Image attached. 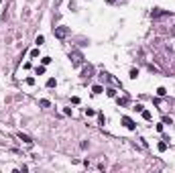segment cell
Here are the masks:
<instances>
[{
  "mask_svg": "<svg viewBox=\"0 0 175 173\" xmlns=\"http://www.w3.org/2000/svg\"><path fill=\"white\" fill-rule=\"evenodd\" d=\"M69 59H71V65H73V67H79V65L84 63V55H82L79 51H71V53H69Z\"/></svg>",
  "mask_w": 175,
  "mask_h": 173,
  "instance_id": "6da1fadb",
  "label": "cell"
},
{
  "mask_svg": "<svg viewBox=\"0 0 175 173\" xmlns=\"http://www.w3.org/2000/svg\"><path fill=\"white\" fill-rule=\"evenodd\" d=\"M53 35L57 37V39H65V37L69 35V27H55Z\"/></svg>",
  "mask_w": 175,
  "mask_h": 173,
  "instance_id": "7a4b0ae2",
  "label": "cell"
},
{
  "mask_svg": "<svg viewBox=\"0 0 175 173\" xmlns=\"http://www.w3.org/2000/svg\"><path fill=\"white\" fill-rule=\"evenodd\" d=\"M122 124L126 126L128 130H134V128H137V124H134V120H132V118H128V116H122Z\"/></svg>",
  "mask_w": 175,
  "mask_h": 173,
  "instance_id": "3957f363",
  "label": "cell"
},
{
  "mask_svg": "<svg viewBox=\"0 0 175 173\" xmlns=\"http://www.w3.org/2000/svg\"><path fill=\"white\" fill-rule=\"evenodd\" d=\"M169 12H163L161 8H153V12H151V16L153 18H159V16H167Z\"/></svg>",
  "mask_w": 175,
  "mask_h": 173,
  "instance_id": "277c9868",
  "label": "cell"
},
{
  "mask_svg": "<svg viewBox=\"0 0 175 173\" xmlns=\"http://www.w3.org/2000/svg\"><path fill=\"white\" fill-rule=\"evenodd\" d=\"M92 73H94V67L92 65H86L84 67V78H92Z\"/></svg>",
  "mask_w": 175,
  "mask_h": 173,
  "instance_id": "5b68a950",
  "label": "cell"
},
{
  "mask_svg": "<svg viewBox=\"0 0 175 173\" xmlns=\"http://www.w3.org/2000/svg\"><path fill=\"white\" fill-rule=\"evenodd\" d=\"M18 139H21L23 143H27V145H31V143H33V141H31V136H29V134H23V133H18Z\"/></svg>",
  "mask_w": 175,
  "mask_h": 173,
  "instance_id": "8992f818",
  "label": "cell"
},
{
  "mask_svg": "<svg viewBox=\"0 0 175 173\" xmlns=\"http://www.w3.org/2000/svg\"><path fill=\"white\" fill-rule=\"evenodd\" d=\"M157 149H159L161 153H165V151H167V143H165V141H161L159 145H157Z\"/></svg>",
  "mask_w": 175,
  "mask_h": 173,
  "instance_id": "52a82bcc",
  "label": "cell"
},
{
  "mask_svg": "<svg viewBox=\"0 0 175 173\" xmlns=\"http://www.w3.org/2000/svg\"><path fill=\"white\" fill-rule=\"evenodd\" d=\"M55 86H57V79H55V78L47 79V88H55Z\"/></svg>",
  "mask_w": 175,
  "mask_h": 173,
  "instance_id": "ba28073f",
  "label": "cell"
},
{
  "mask_svg": "<svg viewBox=\"0 0 175 173\" xmlns=\"http://www.w3.org/2000/svg\"><path fill=\"white\" fill-rule=\"evenodd\" d=\"M102 92H104V88H102V86H94V88H92V94H102Z\"/></svg>",
  "mask_w": 175,
  "mask_h": 173,
  "instance_id": "9c48e42d",
  "label": "cell"
},
{
  "mask_svg": "<svg viewBox=\"0 0 175 173\" xmlns=\"http://www.w3.org/2000/svg\"><path fill=\"white\" fill-rule=\"evenodd\" d=\"M128 104V96H124V98H118V106H126Z\"/></svg>",
  "mask_w": 175,
  "mask_h": 173,
  "instance_id": "30bf717a",
  "label": "cell"
},
{
  "mask_svg": "<svg viewBox=\"0 0 175 173\" xmlns=\"http://www.w3.org/2000/svg\"><path fill=\"white\" fill-rule=\"evenodd\" d=\"M143 118H145V120H151V118H153V114H151L149 110H143Z\"/></svg>",
  "mask_w": 175,
  "mask_h": 173,
  "instance_id": "8fae6325",
  "label": "cell"
},
{
  "mask_svg": "<svg viewBox=\"0 0 175 173\" xmlns=\"http://www.w3.org/2000/svg\"><path fill=\"white\" fill-rule=\"evenodd\" d=\"M106 94L110 96V98H114V96H116V90H114V88H108V90H106Z\"/></svg>",
  "mask_w": 175,
  "mask_h": 173,
  "instance_id": "7c38bea8",
  "label": "cell"
},
{
  "mask_svg": "<svg viewBox=\"0 0 175 173\" xmlns=\"http://www.w3.org/2000/svg\"><path fill=\"white\" fill-rule=\"evenodd\" d=\"M35 43H37V47H41V45H43V43H45V39H43V37H41V35H39L37 39H35Z\"/></svg>",
  "mask_w": 175,
  "mask_h": 173,
  "instance_id": "4fadbf2b",
  "label": "cell"
},
{
  "mask_svg": "<svg viewBox=\"0 0 175 173\" xmlns=\"http://www.w3.org/2000/svg\"><path fill=\"white\" fill-rule=\"evenodd\" d=\"M130 78L137 79V78H138V69H130Z\"/></svg>",
  "mask_w": 175,
  "mask_h": 173,
  "instance_id": "5bb4252c",
  "label": "cell"
},
{
  "mask_svg": "<svg viewBox=\"0 0 175 173\" xmlns=\"http://www.w3.org/2000/svg\"><path fill=\"white\" fill-rule=\"evenodd\" d=\"M39 104H41L43 108H49V106H51V102H49V100H41V102H39Z\"/></svg>",
  "mask_w": 175,
  "mask_h": 173,
  "instance_id": "9a60e30c",
  "label": "cell"
},
{
  "mask_svg": "<svg viewBox=\"0 0 175 173\" xmlns=\"http://www.w3.org/2000/svg\"><path fill=\"white\" fill-rule=\"evenodd\" d=\"M157 94H159V96H165V94H167V90H165V88H159V90H157Z\"/></svg>",
  "mask_w": 175,
  "mask_h": 173,
  "instance_id": "2e32d148",
  "label": "cell"
},
{
  "mask_svg": "<svg viewBox=\"0 0 175 173\" xmlns=\"http://www.w3.org/2000/svg\"><path fill=\"white\" fill-rule=\"evenodd\" d=\"M134 110H137V112H143V110H145V106H143V104H137V106H134Z\"/></svg>",
  "mask_w": 175,
  "mask_h": 173,
  "instance_id": "e0dca14e",
  "label": "cell"
},
{
  "mask_svg": "<svg viewBox=\"0 0 175 173\" xmlns=\"http://www.w3.org/2000/svg\"><path fill=\"white\" fill-rule=\"evenodd\" d=\"M43 73H45V67H43V65H41V67H37V75H43Z\"/></svg>",
  "mask_w": 175,
  "mask_h": 173,
  "instance_id": "ac0fdd59",
  "label": "cell"
},
{
  "mask_svg": "<svg viewBox=\"0 0 175 173\" xmlns=\"http://www.w3.org/2000/svg\"><path fill=\"white\" fill-rule=\"evenodd\" d=\"M27 86H35V78H27Z\"/></svg>",
  "mask_w": 175,
  "mask_h": 173,
  "instance_id": "d6986e66",
  "label": "cell"
},
{
  "mask_svg": "<svg viewBox=\"0 0 175 173\" xmlns=\"http://www.w3.org/2000/svg\"><path fill=\"white\" fill-rule=\"evenodd\" d=\"M94 114H96V112L92 110V108H86V116H94Z\"/></svg>",
  "mask_w": 175,
  "mask_h": 173,
  "instance_id": "ffe728a7",
  "label": "cell"
},
{
  "mask_svg": "<svg viewBox=\"0 0 175 173\" xmlns=\"http://www.w3.org/2000/svg\"><path fill=\"white\" fill-rule=\"evenodd\" d=\"M31 57H39V49H33L31 51Z\"/></svg>",
  "mask_w": 175,
  "mask_h": 173,
  "instance_id": "44dd1931",
  "label": "cell"
},
{
  "mask_svg": "<svg viewBox=\"0 0 175 173\" xmlns=\"http://www.w3.org/2000/svg\"><path fill=\"white\" fill-rule=\"evenodd\" d=\"M51 63V57H43V65H49Z\"/></svg>",
  "mask_w": 175,
  "mask_h": 173,
  "instance_id": "7402d4cb",
  "label": "cell"
},
{
  "mask_svg": "<svg viewBox=\"0 0 175 173\" xmlns=\"http://www.w3.org/2000/svg\"><path fill=\"white\" fill-rule=\"evenodd\" d=\"M106 2H108V4H114V2H116V0H106Z\"/></svg>",
  "mask_w": 175,
  "mask_h": 173,
  "instance_id": "603a6c76",
  "label": "cell"
},
{
  "mask_svg": "<svg viewBox=\"0 0 175 173\" xmlns=\"http://www.w3.org/2000/svg\"><path fill=\"white\" fill-rule=\"evenodd\" d=\"M0 2H2V0H0Z\"/></svg>",
  "mask_w": 175,
  "mask_h": 173,
  "instance_id": "cb8c5ba5",
  "label": "cell"
}]
</instances>
